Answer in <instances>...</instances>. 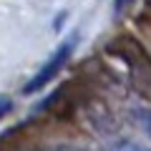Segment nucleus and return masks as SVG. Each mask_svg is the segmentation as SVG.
Masks as SVG:
<instances>
[{"label": "nucleus", "mask_w": 151, "mask_h": 151, "mask_svg": "<svg viewBox=\"0 0 151 151\" xmlns=\"http://www.w3.org/2000/svg\"><path fill=\"white\" fill-rule=\"evenodd\" d=\"M73 43H76V38H68V40H63V43H60L58 48L50 53V58L45 60L40 68H38V73L25 83V88H23V91H25V93H35V91H40L43 86H48V83L55 78V76L60 73V68L68 63L70 53H73Z\"/></svg>", "instance_id": "nucleus-2"}, {"label": "nucleus", "mask_w": 151, "mask_h": 151, "mask_svg": "<svg viewBox=\"0 0 151 151\" xmlns=\"http://www.w3.org/2000/svg\"><path fill=\"white\" fill-rule=\"evenodd\" d=\"M111 151H151V146H144V144H134V141H124V144H116Z\"/></svg>", "instance_id": "nucleus-3"}, {"label": "nucleus", "mask_w": 151, "mask_h": 151, "mask_svg": "<svg viewBox=\"0 0 151 151\" xmlns=\"http://www.w3.org/2000/svg\"><path fill=\"white\" fill-rule=\"evenodd\" d=\"M10 111H13V98L5 96V93H0V121L5 119Z\"/></svg>", "instance_id": "nucleus-4"}, {"label": "nucleus", "mask_w": 151, "mask_h": 151, "mask_svg": "<svg viewBox=\"0 0 151 151\" xmlns=\"http://www.w3.org/2000/svg\"><path fill=\"white\" fill-rule=\"evenodd\" d=\"M136 119L141 121V126H144V131L151 136V111H136Z\"/></svg>", "instance_id": "nucleus-5"}, {"label": "nucleus", "mask_w": 151, "mask_h": 151, "mask_svg": "<svg viewBox=\"0 0 151 151\" xmlns=\"http://www.w3.org/2000/svg\"><path fill=\"white\" fill-rule=\"evenodd\" d=\"M48 151H86V149H81V146H73V144H60V146L48 149Z\"/></svg>", "instance_id": "nucleus-6"}, {"label": "nucleus", "mask_w": 151, "mask_h": 151, "mask_svg": "<svg viewBox=\"0 0 151 151\" xmlns=\"http://www.w3.org/2000/svg\"><path fill=\"white\" fill-rule=\"evenodd\" d=\"M108 53L116 55L126 65V73H129L134 91L141 98L151 101V55L144 48V43L129 33H121L119 38H113L108 43Z\"/></svg>", "instance_id": "nucleus-1"}, {"label": "nucleus", "mask_w": 151, "mask_h": 151, "mask_svg": "<svg viewBox=\"0 0 151 151\" xmlns=\"http://www.w3.org/2000/svg\"><path fill=\"white\" fill-rule=\"evenodd\" d=\"M129 3H131V0H116V10H124Z\"/></svg>", "instance_id": "nucleus-7"}]
</instances>
